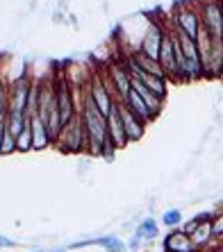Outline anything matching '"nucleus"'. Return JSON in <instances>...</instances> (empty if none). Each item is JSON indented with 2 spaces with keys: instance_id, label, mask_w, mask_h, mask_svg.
Returning a JSON list of instances; mask_svg holds the SVG:
<instances>
[{
  "instance_id": "14",
  "label": "nucleus",
  "mask_w": 223,
  "mask_h": 252,
  "mask_svg": "<svg viewBox=\"0 0 223 252\" xmlns=\"http://www.w3.org/2000/svg\"><path fill=\"white\" fill-rule=\"evenodd\" d=\"M123 105L128 107L130 112L135 114V116H139L141 121H144V123H153L155 118H153V114H150V109H148V105L146 102H144V100H141V95L137 94L135 89H130V94L125 95V100H123Z\"/></svg>"
},
{
  "instance_id": "5",
  "label": "nucleus",
  "mask_w": 223,
  "mask_h": 252,
  "mask_svg": "<svg viewBox=\"0 0 223 252\" xmlns=\"http://www.w3.org/2000/svg\"><path fill=\"white\" fill-rule=\"evenodd\" d=\"M84 91H87L89 98L94 100V105L98 107V112L107 118V114L112 112V107H114L116 98H114V95H112V91L107 89L103 73H98V70H96V73H91L89 82L84 84Z\"/></svg>"
},
{
  "instance_id": "10",
  "label": "nucleus",
  "mask_w": 223,
  "mask_h": 252,
  "mask_svg": "<svg viewBox=\"0 0 223 252\" xmlns=\"http://www.w3.org/2000/svg\"><path fill=\"white\" fill-rule=\"evenodd\" d=\"M107 136H110V143L116 148V150H121V148L128 146V136H125L121 116H118V100L114 102L112 112L107 114Z\"/></svg>"
},
{
  "instance_id": "1",
  "label": "nucleus",
  "mask_w": 223,
  "mask_h": 252,
  "mask_svg": "<svg viewBox=\"0 0 223 252\" xmlns=\"http://www.w3.org/2000/svg\"><path fill=\"white\" fill-rule=\"evenodd\" d=\"M80 118L87 129L89 139V157H105L112 159L116 155V148L110 143L107 136V118L98 112V107L94 105V100L87 95V91H80Z\"/></svg>"
},
{
  "instance_id": "12",
  "label": "nucleus",
  "mask_w": 223,
  "mask_h": 252,
  "mask_svg": "<svg viewBox=\"0 0 223 252\" xmlns=\"http://www.w3.org/2000/svg\"><path fill=\"white\" fill-rule=\"evenodd\" d=\"M30 132H32V150H43L53 143V136L48 132L46 123L39 118V114L30 118Z\"/></svg>"
},
{
  "instance_id": "21",
  "label": "nucleus",
  "mask_w": 223,
  "mask_h": 252,
  "mask_svg": "<svg viewBox=\"0 0 223 252\" xmlns=\"http://www.w3.org/2000/svg\"><path fill=\"white\" fill-rule=\"evenodd\" d=\"M210 225H212V234H214V239H223V211H219V214L212 216Z\"/></svg>"
},
{
  "instance_id": "22",
  "label": "nucleus",
  "mask_w": 223,
  "mask_h": 252,
  "mask_svg": "<svg viewBox=\"0 0 223 252\" xmlns=\"http://www.w3.org/2000/svg\"><path fill=\"white\" fill-rule=\"evenodd\" d=\"M7 98H9V87L0 80V116L7 114Z\"/></svg>"
},
{
  "instance_id": "7",
  "label": "nucleus",
  "mask_w": 223,
  "mask_h": 252,
  "mask_svg": "<svg viewBox=\"0 0 223 252\" xmlns=\"http://www.w3.org/2000/svg\"><path fill=\"white\" fill-rule=\"evenodd\" d=\"M164 34H166V25H162L157 18H150L146 34H144V39H141L139 53L157 59L159 57V48H162V41H164Z\"/></svg>"
},
{
  "instance_id": "11",
  "label": "nucleus",
  "mask_w": 223,
  "mask_h": 252,
  "mask_svg": "<svg viewBox=\"0 0 223 252\" xmlns=\"http://www.w3.org/2000/svg\"><path fill=\"white\" fill-rule=\"evenodd\" d=\"M164 252H200V250L194 246L191 236L176 227L164 236Z\"/></svg>"
},
{
  "instance_id": "16",
  "label": "nucleus",
  "mask_w": 223,
  "mask_h": 252,
  "mask_svg": "<svg viewBox=\"0 0 223 252\" xmlns=\"http://www.w3.org/2000/svg\"><path fill=\"white\" fill-rule=\"evenodd\" d=\"M135 236H139L141 241H155L159 236V223L153 216H148L141 220V225L135 229Z\"/></svg>"
},
{
  "instance_id": "23",
  "label": "nucleus",
  "mask_w": 223,
  "mask_h": 252,
  "mask_svg": "<svg viewBox=\"0 0 223 252\" xmlns=\"http://www.w3.org/2000/svg\"><path fill=\"white\" fill-rule=\"evenodd\" d=\"M5 129H7V114L0 116V148H2V136H5Z\"/></svg>"
},
{
  "instance_id": "24",
  "label": "nucleus",
  "mask_w": 223,
  "mask_h": 252,
  "mask_svg": "<svg viewBox=\"0 0 223 252\" xmlns=\"http://www.w3.org/2000/svg\"><path fill=\"white\" fill-rule=\"evenodd\" d=\"M16 243H14L12 239H5V236H0V248H14Z\"/></svg>"
},
{
  "instance_id": "17",
  "label": "nucleus",
  "mask_w": 223,
  "mask_h": 252,
  "mask_svg": "<svg viewBox=\"0 0 223 252\" xmlns=\"http://www.w3.org/2000/svg\"><path fill=\"white\" fill-rule=\"evenodd\" d=\"M91 246L105 248V252H125V243L118 239V236H114V234L100 236V239H91Z\"/></svg>"
},
{
  "instance_id": "2",
  "label": "nucleus",
  "mask_w": 223,
  "mask_h": 252,
  "mask_svg": "<svg viewBox=\"0 0 223 252\" xmlns=\"http://www.w3.org/2000/svg\"><path fill=\"white\" fill-rule=\"evenodd\" d=\"M57 148L66 155H89V139H87V129L82 125V118L77 114L57 136Z\"/></svg>"
},
{
  "instance_id": "6",
  "label": "nucleus",
  "mask_w": 223,
  "mask_h": 252,
  "mask_svg": "<svg viewBox=\"0 0 223 252\" xmlns=\"http://www.w3.org/2000/svg\"><path fill=\"white\" fill-rule=\"evenodd\" d=\"M103 77H105V84L112 91V95L118 102H123L125 95L130 94V75H128V70H125L123 62H110Z\"/></svg>"
},
{
  "instance_id": "8",
  "label": "nucleus",
  "mask_w": 223,
  "mask_h": 252,
  "mask_svg": "<svg viewBox=\"0 0 223 252\" xmlns=\"http://www.w3.org/2000/svg\"><path fill=\"white\" fill-rule=\"evenodd\" d=\"M157 62H159V66H162V70H164L166 80L180 82V80H178L176 55H173V30H171V25H166V34H164V41H162V48H159Z\"/></svg>"
},
{
  "instance_id": "18",
  "label": "nucleus",
  "mask_w": 223,
  "mask_h": 252,
  "mask_svg": "<svg viewBox=\"0 0 223 252\" xmlns=\"http://www.w3.org/2000/svg\"><path fill=\"white\" fill-rule=\"evenodd\" d=\"M212 239H214V234H212V225H210V220L200 223V225H198V229H196L194 234H191V241H194V246L198 248V250H203V248H205Z\"/></svg>"
},
{
  "instance_id": "25",
  "label": "nucleus",
  "mask_w": 223,
  "mask_h": 252,
  "mask_svg": "<svg viewBox=\"0 0 223 252\" xmlns=\"http://www.w3.org/2000/svg\"><path fill=\"white\" fill-rule=\"evenodd\" d=\"M55 252H64V250H55Z\"/></svg>"
},
{
  "instance_id": "27",
  "label": "nucleus",
  "mask_w": 223,
  "mask_h": 252,
  "mask_svg": "<svg viewBox=\"0 0 223 252\" xmlns=\"http://www.w3.org/2000/svg\"><path fill=\"white\" fill-rule=\"evenodd\" d=\"M221 252H223V250H221Z\"/></svg>"
},
{
  "instance_id": "13",
  "label": "nucleus",
  "mask_w": 223,
  "mask_h": 252,
  "mask_svg": "<svg viewBox=\"0 0 223 252\" xmlns=\"http://www.w3.org/2000/svg\"><path fill=\"white\" fill-rule=\"evenodd\" d=\"M130 89H135L137 94L141 95V100L148 105V109H150V114H153V118H157L159 114H162V109H164V100L157 98V95L150 91V89H146L144 84L139 82V80H135V77H130Z\"/></svg>"
},
{
  "instance_id": "20",
  "label": "nucleus",
  "mask_w": 223,
  "mask_h": 252,
  "mask_svg": "<svg viewBox=\"0 0 223 252\" xmlns=\"http://www.w3.org/2000/svg\"><path fill=\"white\" fill-rule=\"evenodd\" d=\"M162 225H166L169 229H176L182 225V211L180 209H166L162 214Z\"/></svg>"
},
{
  "instance_id": "9",
  "label": "nucleus",
  "mask_w": 223,
  "mask_h": 252,
  "mask_svg": "<svg viewBox=\"0 0 223 252\" xmlns=\"http://www.w3.org/2000/svg\"><path fill=\"white\" fill-rule=\"evenodd\" d=\"M118 116H121V123H123V129H125V136H128V143H135V141H141L144 134H146V127L148 125L141 121L139 116L130 112L128 107L123 102H118Z\"/></svg>"
},
{
  "instance_id": "15",
  "label": "nucleus",
  "mask_w": 223,
  "mask_h": 252,
  "mask_svg": "<svg viewBox=\"0 0 223 252\" xmlns=\"http://www.w3.org/2000/svg\"><path fill=\"white\" fill-rule=\"evenodd\" d=\"M132 59L137 62V66H139L141 70H146V73H150V75H159V77H166L164 70H162V66H159L157 59L148 57V55L139 53V50H132Z\"/></svg>"
},
{
  "instance_id": "26",
  "label": "nucleus",
  "mask_w": 223,
  "mask_h": 252,
  "mask_svg": "<svg viewBox=\"0 0 223 252\" xmlns=\"http://www.w3.org/2000/svg\"><path fill=\"white\" fill-rule=\"evenodd\" d=\"M35 252H41V250H35Z\"/></svg>"
},
{
  "instance_id": "3",
  "label": "nucleus",
  "mask_w": 223,
  "mask_h": 252,
  "mask_svg": "<svg viewBox=\"0 0 223 252\" xmlns=\"http://www.w3.org/2000/svg\"><path fill=\"white\" fill-rule=\"evenodd\" d=\"M200 25L212 41H223V0H203L198 5Z\"/></svg>"
},
{
  "instance_id": "19",
  "label": "nucleus",
  "mask_w": 223,
  "mask_h": 252,
  "mask_svg": "<svg viewBox=\"0 0 223 252\" xmlns=\"http://www.w3.org/2000/svg\"><path fill=\"white\" fill-rule=\"evenodd\" d=\"M32 150V132H30V123L21 129V134L16 136V153H30Z\"/></svg>"
},
{
  "instance_id": "4",
  "label": "nucleus",
  "mask_w": 223,
  "mask_h": 252,
  "mask_svg": "<svg viewBox=\"0 0 223 252\" xmlns=\"http://www.w3.org/2000/svg\"><path fill=\"white\" fill-rule=\"evenodd\" d=\"M173 30H178L180 34L194 39L200 32V12L196 5H187V2H180V5L173 9V21H171Z\"/></svg>"
}]
</instances>
